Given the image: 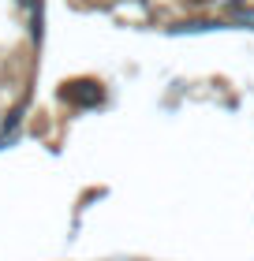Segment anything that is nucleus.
<instances>
[{
	"label": "nucleus",
	"mask_w": 254,
	"mask_h": 261,
	"mask_svg": "<svg viewBox=\"0 0 254 261\" xmlns=\"http://www.w3.org/2000/svg\"><path fill=\"white\" fill-rule=\"evenodd\" d=\"M64 101H71V105H98L101 101V86L98 82H71V86L64 90Z\"/></svg>",
	"instance_id": "f257e3e1"
},
{
	"label": "nucleus",
	"mask_w": 254,
	"mask_h": 261,
	"mask_svg": "<svg viewBox=\"0 0 254 261\" xmlns=\"http://www.w3.org/2000/svg\"><path fill=\"white\" fill-rule=\"evenodd\" d=\"M232 19H236V22H243V27H254V8L232 4Z\"/></svg>",
	"instance_id": "f03ea898"
}]
</instances>
